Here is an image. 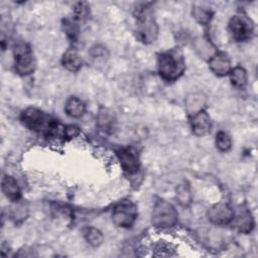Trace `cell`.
<instances>
[{
  "label": "cell",
  "instance_id": "1",
  "mask_svg": "<svg viewBox=\"0 0 258 258\" xmlns=\"http://www.w3.org/2000/svg\"><path fill=\"white\" fill-rule=\"evenodd\" d=\"M20 120L32 132L49 138H63L64 125L39 108L27 107L21 112Z\"/></svg>",
  "mask_w": 258,
  "mask_h": 258
},
{
  "label": "cell",
  "instance_id": "2",
  "mask_svg": "<svg viewBox=\"0 0 258 258\" xmlns=\"http://www.w3.org/2000/svg\"><path fill=\"white\" fill-rule=\"evenodd\" d=\"M149 3L138 5L134 10L136 39L144 44L154 42L158 36V25L153 16Z\"/></svg>",
  "mask_w": 258,
  "mask_h": 258
},
{
  "label": "cell",
  "instance_id": "3",
  "mask_svg": "<svg viewBox=\"0 0 258 258\" xmlns=\"http://www.w3.org/2000/svg\"><path fill=\"white\" fill-rule=\"evenodd\" d=\"M157 71L166 82L178 80L185 71V59L179 47H173L157 55Z\"/></svg>",
  "mask_w": 258,
  "mask_h": 258
},
{
  "label": "cell",
  "instance_id": "4",
  "mask_svg": "<svg viewBox=\"0 0 258 258\" xmlns=\"http://www.w3.org/2000/svg\"><path fill=\"white\" fill-rule=\"evenodd\" d=\"M178 220V213L174 206L165 200L157 199L152 207L151 224L158 229H170Z\"/></svg>",
  "mask_w": 258,
  "mask_h": 258
},
{
  "label": "cell",
  "instance_id": "5",
  "mask_svg": "<svg viewBox=\"0 0 258 258\" xmlns=\"http://www.w3.org/2000/svg\"><path fill=\"white\" fill-rule=\"evenodd\" d=\"M14 70L22 77L31 75L35 70V59L30 45L22 40L14 43L12 48Z\"/></svg>",
  "mask_w": 258,
  "mask_h": 258
},
{
  "label": "cell",
  "instance_id": "6",
  "mask_svg": "<svg viewBox=\"0 0 258 258\" xmlns=\"http://www.w3.org/2000/svg\"><path fill=\"white\" fill-rule=\"evenodd\" d=\"M138 217V209L134 202L128 199L119 201L112 210V223L119 228H131Z\"/></svg>",
  "mask_w": 258,
  "mask_h": 258
},
{
  "label": "cell",
  "instance_id": "7",
  "mask_svg": "<svg viewBox=\"0 0 258 258\" xmlns=\"http://www.w3.org/2000/svg\"><path fill=\"white\" fill-rule=\"evenodd\" d=\"M228 30L235 41L243 42L249 40L253 36L254 23L247 15L237 13L230 18Z\"/></svg>",
  "mask_w": 258,
  "mask_h": 258
},
{
  "label": "cell",
  "instance_id": "8",
  "mask_svg": "<svg viewBox=\"0 0 258 258\" xmlns=\"http://www.w3.org/2000/svg\"><path fill=\"white\" fill-rule=\"evenodd\" d=\"M117 158L123 171L128 175H135L141 168L138 151L132 146H124L116 151Z\"/></svg>",
  "mask_w": 258,
  "mask_h": 258
},
{
  "label": "cell",
  "instance_id": "9",
  "mask_svg": "<svg viewBox=\"0 0 258 258\" xmlns=\"http://www.w3.org/2000/svg\"><path fill=\"white\" fill-rule=\"evenodd\" d=\"M235 212L232 207L224 202L213 205L207 213L209 221L217 226H225L232 223Z\"/></svg>",
  "mask_w": 258,
  "mask_h": 258
},
{
  "label": "cell",
  "instance_id": "10",
  "mask_svg": "<svg viewBox=\"0 0 258 258\" xmlns=\"http://www.w3.org/2000/svg\"><path fill=\"white\" fill-rule=\"evenodd\" d=\"M190 128L192 133L199 137L205 136L211 132V117L205 109L190 116Z\"/></svg>",
  "mask_w": 258,
  "mask_h": 258
},
{
  "label": "cell",
  "instance_id": "11",
  "mask_svg": "<svg viewBox=\"0 0 258 258\" xmlns=\"http://www.w3.org/2000/svg\"><path fill=\"white\" fill-rule=\"evenodd\" d=\"M234 228L242 234H249L252 232L255 226L254 217L251 211L247 208H241L237 214L234 215L232 221Z\"/></svg>",
  "mask_w": 258,
  "mask_h": 258
},
{
  "label": "cell",
  "instance_id": "12",
  "mask_svg": "<svg viewBox=\"0 0 258 258\" xmlns=\"http://www.w3.org/2000/svg\"><path fill=\"white\" fill-rule=\"evenodd\" d=\"M117 124V119L114 111L107 107H101L96 116V125L97 127L108 134H111L115 131Z\"/></svg>",
  "mask_w": 258,
  "mask_h": 258
},
{
  "label": "cell",
  "instance_id": "13",
  "mask_svg": "<svg viewBox=\"0 0 258 258\" xmlns=\"http://www.w3.org/2000/svg\"><path fill=\"white\" fill-rule=\"evenodd\" d=\"M208 62L209 69L218 77H225L229 75L230 71L232 70L231 61L224 53L217 52L213 57L208 60Z\"/></svg>",
  "mask_w": 258,
  "mask_h": 258
},
{
  "label": "cell",
  "instance_id": "14",
  "mask_svg": "<svg viewBox=\"0 0 258 258\" xmlns=\"http://www.w3.org/2000/svg\"><path fill=\"white\" fill-rule=\"evenodd\" d=\"M1 189L4 196L12 203L21 199V188L17 180L10 174H4L1 180Z\"/></svg>",
  "mask_w": 258,
  "mask_h": 258
},
{
  "label": "cell",
  "instance_id": "15",
  "mask_svg": "<svg viewBox=\"0 0 258 258\" xmlns=\"http://www.w3.org/2000/svg\"><path fill=\"white\" fill-rule=\"evenodd\" d=\"M194 49L198 53V55L204 59L209 60L213 57L217 52V48L214 43L205 36H199L194 40Z\"/></svg>",
  "mask_w": 258,
  "mask_h": 258
},
{
  "label": "cell",
  "instance_id": "16",
  "mask_svg": "<svg viewBox=\"0 0 258 258\" xmlns=\"http://www.w3.org/2000/svg\"><path fill=\"white\" fill-rule=\"evenodd\" d=\"M62 67L70 72H78L83 67V58L79 51L75 48H69L61 56Z\"/></svg>",
  "mask_w": 258,
  "mask_h": 258
},
{
  "label": "cell",
  "instance_id": "17",
  "mask_svg": "<svg viewBox=\"0 0 258 258\" xmlns=\"http://www.w3.org/2000/svg\"><path fill=\"white\" fill-rule=\"evenodd\" d=\"M207 103V97L203 93H191L184 100L185 111L189 116L204 110Z\"/></svg>",
  "mask_w": 258,
  "mask_h": 258
},
{
  "label": "cell",
  "instance_id": "18",
  "mask_svg": "<svg viewBox=\"0 0 258 258\" xmlns=\"http://www.w3.org/2000/svg\"><path fill=\"white\" fill-rule=\"evenodd\" d=\"M64 112L71 118H81L86 113V104L76 96L70 97L64 104Z\"/></svg>",
  "mask_w": 258,
  "mask_h": 258
},
{
  "label": "cell",
  "instance_id": "19",
  "mask_svg": "<svg viewBox=\"0 0 258 258\" xmlns=\"http://www.w3.org/2000/svg\"><path fill=\"white\" fill-rule=\"evenodd\" d=\"M229 77H230V81L231 84L239 89H243L245 88V86L248 83V75L246 70L241 67V66H237L235 68H233L230 73H229Z\"/></svg>",
  "mask_w": 258,
  "mask_h": 258
},
{
  "label": "cell",
  "instance_id": "20",
  "mask_svg": "<svg viewBox=\"0 0 258 258\" xmlns=\"http://www.w3.org/2000/svg\"><path fill=\"white\" fill-rule=\"evenodd\" d=\"M83 236H84L85 241L91 247H94V248H97L100 245H102V243L104 241L103 233L95 227H86L83 230Z\"/></svg>",
  "mask_w": 258,
  "mask_h": 258
},
{
  "label": "cell",
  "instance_id": "21",
  "mask_svg": "<svg viewBox=\"0 0 258 258\" xmlns=\"http://www.w3.org/2000/svg\"><path fill=\"white\" fill-rule=\"evenodd\" d=\"M191 15L201 25H208L212 21L214 13L211 9L195 5L191 9Z\"/></svg>",
  "mask_w": 258,
  "mask_h": 258
},
{
  "label": "cell",
  "instance_id": "22",
  "mask_svg": "<svg viewBox=\"0 0 258 258\" xmlns=\"http://www.w3.org/2000/svg\"><path fill=\"white\" fill-rule=\"evenodd\" d=\"M9 216L14 223H21L28 216V208L19 201L14 202V205L10 207Z\"/></svg>",
  "mask_w": 258,
  "mask_h": 258
},
{
  "label": "cell",
  "instance_id": "23",
  "mask_svg": "<svg viewBox=\"0 0 258 258\" xmlns=\"http://www.w3.org/2000/svg\"><path fill=\"white\" fill-rule=\"evenodd\" d=\"M215 143L218 150L222 152H227L232 147V138L226 131L220 130L216 134Z\"/></svg>",
  "mask_w": 258,
  "mask_h": 258
},
{
  "label": "cell",
  "instance_id": "24",
  "mask_svg": "<svg viewBox=\"0 0 258 258\" xmlns=\"http://www.w3.org/2000/svg\"><path fill=\"white\" fill-rule=\"evenodd\" d=\"M176 199H177L178 203L183 207H187L191 203L190 190H189V187L185 183L179 184L177 186V188H176Z\"/></svg>",
  "mask_w": 258,
  "mask_h": 258
},
{
  "label": "cell",
  "instance_id": "25",
  "mask_svg": "<svg viewBox=\"0 0 258 258\" xmlns=\"http://www.w3.org/2000/svg\"><path fill=\"white\" fill-rule=\"evenodd\" d=\"M76 21L75 19H64L62 24L66 34L72 41H77L79 36V26Z\"/></svg>",
  "mask_w": 258,
  "mask_h": 258
},
{
  "label": "cell",
  "instance_id": "26",
  "mask_svg": "<svg viewBox=\"0 0 258 258\" xmlns=\"http://www.w3.org/2000/svg\"><path fill=\"white\" fill-rule=\"evenodd\" d=\"M89 5L86 2H79L76 4L75 8H74V12H75V19L77 21L79 20H85L86 18H88L89 13H90V9H89Z\"/></svg>",
  "mask_w": 258,
  "mask_h": 258
},
{
  "label": "cell",
  "instance_id": "27",
  "mask_svg": "<svg viewBox=\"0 0 258 258\" xmlns=\"http://www.w3.org/2000/svg\"><path fill=\"white\" fill-rule=\"evenodd\" d=\"M89 53L94 58H104L109 54L108 49L100 43H96L92 45L89 49Z\"/></svg>",
  "mask_w": 258,
  "mask_h": 258
},
{
  "label": "cell",
  "instance_id": "28",
  "mask_svg": "<svg viewBox=\"0 0 258 258\" xmlns=\"http://www.w3.org/2000/svg\"><path fill=\"white\" fill-rule=\"evenodd\" d=\"M81 131L80 128L75 125H64L63 130V138L66 139H72L75 137H78L80 135Z\"/></svg>",
  "mask_w": 258,
  "mask_h": 258
}]
</instances>
